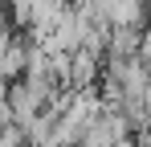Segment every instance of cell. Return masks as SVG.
I'll return each instance as SVG.
<instances>
[{
	"label": "cell",
	"mask_w": 151,
	"mask_h": 147,
	"mask_svg": "<svg viewBox=\"0 0 151 147\" xmlns=\"http://www.w3.org/2000/svg\"><path fill=\"white\" fill-rule=\"evenodd\" d=\"M102 74V57L98 53H90V49H70V61H65V86L70 90H86V86H94Z\"/></svg>",
	"instance_id": "cell-1"
},
{
	"label": "cell",
	"mask_w": 151,
	"mask_h": 147,
	"mask_svg": "<svg viewBox=\"0 0 151 147\" xmlns=\"http://www.w3.org/2000/svg\"><path fill=\"white\" fill-rule=\"evenodd\" d=\"M0 98H4L8 119H12V122H29L33 115H41V98L33 94V90H29L21 78H12V82L4 86V94H0Z\"/></svg>",
	"instance_id": "cell-2"
}]
</instances>
